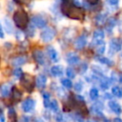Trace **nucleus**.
Instances as JSON below:
<instances>
[{
  "instance_id": "obj_19",
  "label": "nucleus",
  "mask_w": 122,
  "mask_h": 122,
  "mask_svg": "<svg viewBox=\"0 0 122 122\" xmlns=\"http://www.w3.org/2000/svg\"><path fill=\"white\" fill-rule=\"evenodd\" d=\"M95 51L97 54H102L105 51V43L103 41H100L95 44Z\"/></svg>"
},
{
  "instance_id": "obj_8",
  "label": "nucleus",
  "mask_w": 122,
  "mask_h": 122,
  "mask_svg": "<svg viewBox=\"0 0 122 122\" xmlns=\"http://www.w3.org/2000/svg\"><path fill=\"white\" fill-rule=\"evenodd\" d=\"M33 58L40 65H43L45 63V55H44L43 51H41L39 50H35L33 51Z\"/></svg>"
},
{
  "instance_id": "obj_27",
  "label": "nucleus",
  "mask_w": 122,
  "mask_h": 122,
  "mask_svg": "<svg viewBox=\"0 0 122 122\" xmlns=\"http://www.w3.org/2000/svg\"><path fill=\"white\" fill-rule=\"evenodd\" d=\"M13 75H14V77L17 78V79L21 78V77L23 76V71H22V70L19 69V68L14 69V70H13Z\"/></svg>"
},
{
  "instance_id": "obj_46",
  "label": "nucleus",
  "mask_w": 122,
  "mask_h": 122,
  "mask_svg": "<svg viewBox=\"0 0 122 122\" xmlns=\"http://www.w3.org/2000/svg\"><path fill=\"white\" fill-rule=\"evenodd\" d=\"M121 55H122V54H121Z\"/></svg>"
},
{
  "instance_id": "obj_9",
  "label": "nucleus",
  "mask_w": 122,
  "mask_h": 122,
  "mask_svg": "<svg viewBox=\"0 0 122 122\" xmlns=\"http://www.w3.org/2000/svg\"><path fill=\"white\" fill-rule=\"evenodd\" d=\"M109 107H110V109H111L113 112H115L116 114H120V113L122 112V108H121V106H120L117 102H115V101H113V100H111V101L109 102Z\"/></svg>"
},
{
  "instance_id": "obj_14",
  "label": "nucleus",
  "mask_w": 122,
  "mask_h": 122,
  "mask_svg": "<svg viewBox=\"0 0 122 122\" xmlns=\"http://www.w3.org/2000/svg\"><path fill=\"white\" fill-rule=\"evenodd\" d=\"M67 62L70 65H76L79 62V56L74 54V53H72V52H71L67 56Z\"/></svg>"
},
{
  "instance_id": "obj_11",
  "label": "nucleus",
  "mask_w": 122,
  "mask_h": 122,
  "mask_svg": "<svg viewBox=\"0 0 122 122\" xmlns=\"http://www.w3.org/2000/svg\"><path fill=\"white\" fill-rule=\"evenodd\" d=\"M47 53H48V56L50 57V59L53 62H57L58 58H57V52L56 51L53 49V47L51 46H49L47 48Z\"/></svg>"
},
{
  "instance_id": "obj_37",
  "label": "nucleus",
  "mask_w": 122,
  "mask_h": 122,
  "mask_svg": "<svg viewBox=\"0 0 122 122\" xmlns=\"http://www.w3.org/2000/svg\"><path fill=\"white\" fill-rule=\"evenodd\" d=\"M80 69H81V70H80V72H81V73L85 72L86 70H87V64H86V63H85V64H82V66H81Z\"/></svg>"
},
{
  "instance_id": "obj_23",
  "label": "nucleus",
  "mask_w": 122,
  "mask_h": 122,
  "mask_svg": "<svg viewBox=\"0 0 122 122\" xmlns=\"http://www.w3.org/2000/svg\"><path fill=\"white\" fill-rule=\"evenodd\" d=\"M115 26V20L113 18H110L109 20H107V25H106V29L109 32L112 31V28Z\"/></svg>"
},
{
  "instance_id": "obj_7",
  "label": "nucleus",
  "mask_w": 122,
  "mask_h": 122,
  "mask_svg": "<svg viewBox=\"0 0 122 122\" xmlns=\"http://www.w3.org/2000/svg\"><path fill=\"white\" fill-rule=\"evenodd\" d=\"M121 50V42L117 39H112L110 42V51L111 52H116Z\"/></svg>"
},
{
  "instance_id": "obj_45",
  "label": "nucleus",
  "mask_w": 122,
  "mask_h": 122,
  "mask_svg": "<svg viewBox=\"0 0 122 122\" xmlns=\"http://www.w3.org/2000/svg\"><path fill=\"white\" fill-rule=\"evenodd\" d=\"M89 122H95V121H89Z\"/></svg>"
},
{
  "instance_id": "obj_35",
  "label": "nucleus",
  "mask_w": 122,
  "mask_h": 122,
  "mask_svg": "<svg viewBox=\"0 0 122 122\" xmlns=\"http://www.w3.org/2000/svg\"><path fill=\"white\" fill-rule=\"evenodd\" d=\"M107 2H108L111 6H113V7L115 6V7H116V6L118 5V3H119V0H107Z\"/></svg>"
},
{
  "instance_id": "obj_12",
  "label": "nucleus",
  "mask_w": 122,
  "mask_h": 122,
  "mask_svg": "<svg viewBox=\"0 0 122 122\" xmlns=\"http://www.w3.org/2000/svg\"><path fill=\"white\" fill-rule=\"evenodd\" d=\"M35 81H36L35 84H36L37 88H38V89H43V88L46 86L47 77H46L45 75H43V74H40V75H38V76L36 77Z\"/></svg>"
},
{
  "instance_id": "obj_15",
  "label": "nucleus",
  "mask_w": 122,
  "mask_h": 122,
  "mask_svg": "<svg viewBox=\"0 0 122 122\" xmlns=\"http://www.w3.org/2000/svg\"><path fill=\"white\" fill-rule=\"evenodd\" d=\"M1 95L3 97H7L10 92V84H4L1 86Z\"/></svg>"
},
{
  "instance_id": "obj_6",
  "label": "nucleus",
  "mask_w": 122,
  "mask_h": 122,
  "mask_svg": "<svg viewBox=\"0 0 122 122\" xmlns=\"http://www.w3.org/2000/svg\"><path fill=\"white\" fill-rule=\"evenodd\" d=\"M31 22L37 28H44V27H46V24H47L46 20L43 17H41L40 15H34V16H32Z\"/></svg>"
},
{
  "instance_id": "obj_25",
  "label": "nucleus",
  "mask_w": 122,
  "mask_h": 122,
  "mask_svg": "<svg viewBox=\"0 0 122 122\" xmlns=\"http://www.w3.org/2000/svg\"><path fill=\"white\" fill-rule=\"evenodd\" d=\"M96 60H98L99 62H101V63H103V64H105V65H107V66H112V62L110 59L106 58V57L97 56V57H96Z\"/></svg>"
},
{
  "instance_id": "obj_43",
  "label": "nucleus",
  "mask_w": 122,
  "mask_h": 122,
  "mask_svg": "<svg viewBox=\"0 0 122 122\" xmlns=\"http://www.w3.org/2000/svg\"><path fill=\"white\" fill-rule=\"evenodd\" d=\"M1 122H5V119H4V114H3V112H1Z\"/></svg>"
},
{
  "instance_id": "obj_38",
  "label": "nucleus",
  "mask_w": 122,
  "mask_h": 122,
  "mask_svg": "<svg viewBox=\"0 0 122 122\" xmlns=\"http://www.w3.org/2000/svg\"><path fill=\"white\" fill-rule=\"evenodd\" d=\"M86 2H88L90 5H95V4H97L98 3V1L99 0H85Z\"/></svg>"
},
{
  "instance_id": "obj_24",
  "label": "nucleus",
  "mask_w": 122,
  "mask_h": 122,
  "mask_svg": "<svg viewBox=\"0 0 122 122\" xmlns=\"http://www.w3.org/2000/svg\"><path fill=\"white\" fill-rule=\"evenodd\" d=\"M92 110L93 112L99 113V112L103 110V104H102L101 102H96L95 104H93V105L92 106Z\"/></svg>"
},
{
  "instance_id": "obj_20",
  "label": "nucleus",
  "mask_w": 122,
  "mask_h": 122,
  "mask_svg": "<svg viewBox=\"0 0 122 122\" xmlns=\"http://www.w3.org/2000/svg\"><path fill=\"white\" fill-rule=\"evenodd\" d=\"M3 23H4V26H5V29L6 30L9 32V33H11L12 30H13V28H12V25L10 23V21L9 20V18L5 17L4 20H3Z\"/></svg>"
},
{
  "instance_id": "obj_17",
  "label": "nucleus",
  "mask_w": 122,
  "mask_h": 122,
  "mask_svg": "<svg viewBox=\"0 0 122 122\" xmlns=\"http://www.w3.org/2000/svg\"><path fill=\"white\" fill-rule=\"evenodd\" d=\"M106 21H107V14H105V13H99L95 17V23L97 25H102Z\"/></svg>"
},
{
  "instance_id": "obj_31",
  "label": "nucleus",
  "mask_w": 122,
  "mask_h": 122,
  "mask_svg": "<svg viewBox=\"0 0 122 122\" xmlns=\"http://www.w3.org/2000/svg\"><path fill=\"white\" fill-rule=\"evenodd\" d=\"M62 84H63V86L64 87H66V88H68V89H71V87H72V83H71V81L68 78V79H63L62 80Z\"/></svg>"
},
{
  "instance_id": "obj_32",
  "label": "nucleus",
  "mask_w": 122,
  "mask_h": 122,
  "mask_svg": "<svg viewBox=\"0 0 122 122\" xmlns=\"http://www.w3.org/2000/svg\"><path fill=\"white\" fill-rule=\"evenodd\" d=\"M51 109V111L52 112H57L58 110H59V108H58V104H57V101L56 100H52L51 102V107H50Z\"/></svg>"
},
{
  "instance_id": "obj_40",
  "label": "nucleus",
  "mask_w": 122,
  "mask_h": 122,
  "mask_svg": "<svg viewBox=\"0 0 122 122\" xmlns=\"http://www.w3.org/2000/svg\"><path fill=\"white\" fill-rule=\"evenodd\" d=\"M72 1H73L74 5H76V6H80V1H79V0H72Z\"/></svg>"
},
{
  "instance_id": "obj_2",
  "label": "nucleus",
  "mask_w": 122,
  "mask_h": 122,
  "mask_svg": "<svg viewBox=\"0 0 122 122\" xmlns=\"http://www.w3.org/2000/svg\"><path fill=\"white\" fill-rule=\"evenodd\" d=\"M13 21L17 28L25 29L29 23V17L26 11L24 10H16L13 14Z\"/></svg>"
},
{
  "instance_id": "obj_16",
  "label": "nucleus",
  "mask_w": 122,
  "mask_h": 122,
  "mask_svg": "<svg viewBox=\"0 0 122 122\" xmlns=\"http://www.w3.org/2000/svg\"><path fill=\"white\" fill-rule=\"evenodd\" d=\"M26 60L27 59H26L25 56H17V57H15V58L12 59L11 63H12L13 66H21V65H23V64L26 63Z\"/></svg>"
},
{
  "instance_id": "obj_30",
  "label": "nucleus",
  "mask_w": 122,
  "mask_h": 122,
  "mask_svg": "<svg viewBox=\"0 0 122 122\" xmlns=\"http://www.w3.org/2000/svg\"><path fill=\"white\" fill-rule=\"evenodd\" d=\"M9 117L11 120V122H15V111L12 108H10L9 110Z\"/></svg>"
},
{
  "instance_id": "obj_4",
  "label": "nucleus",
  "mask_w": 122,
  "mask_h": 122,
  "mask_svg": "<svg viewBox=\"0 0 122 122\" xmlns=\"http://www.w3.org/2000/svg\"><path fill=\"white\" fill-rule=\"evenodd\" d=\"M54 36H55V31L51 28H46V29H44L42 30L41 34H40V37H41L42 41L43 42H46V43L47 42H51L53 39Z\"/></svg>"
},
{
  "instance_id": "obj_34",
  "label": "nucleus",
  "mask_w": 122,
  "mask_h": 122,
  "mask_svg": "<svg viewBox=\"0 0 122 122\" xmlns=\"http://www.w3.org/2000/svg\"><path fill=\"white\" fill-rule=\"evenodd\" d=\"M82 88H83V85L81 84V82L75 83V85H74V90H75L76 92H80V91L82 90Z\"/></svg>"
},
{
  "instance_id": "obj_21",
  "label": "nucleus",
  "mask_w": 122,
  "mask_h": 122,
  "mask_svg": "<svg viewBox=\"0 0 122 122\" xmlns=\"http://www.w3.org/2000/svg\"><path fill=\"white\" fill-rule=\"evenodd\" d=\"M111 85V81L109 78L107 77H102L101 80H100V87L103 89V90H107Z\"/></svg>"
},
{
  "instance_id": "obj_26",
  "label": "nucleus",
  "mask_w": 122,
  "mask_h": 122,
  "mask_svg": "<svg viewBox=\"0 0 122 122\" xmlns=\"http://www.w3.org/2000/svg\"><path fill=\"white\" fill-rule=\"evenodd\" d=\"M21 96H22V93H21L16 88H13V89H12V97H13L16 101H18V100L21 98Z\"/></svg>"
},
{
  "instance_id": "obj_36",
  "label": "nucleus",
  "mask_w": 122,
  "mask_h": 122,
  "mask_svg": "<svg viewBox=\"0 0 122 122\" xmlns=\"http://www.w3.org/2000/svg\"><path fill=\"white\" fill-rule=\"evenodd\" d=\"M31 0H14L15 3L17 4H29Z\"/></svg>"
},
{
  "instance_id": "obj_33",
  "label": "nucleus",
  "mask_w": 122,
  "mask_h": 122,
  "mask_svg": "<svg viewBox=\"0 0 122 122\" xmlns=\"http://www.w3.org/2000/svg\"><path fill=\"white\" fill-rule=\"evenodd\" d=\"M67 75H68L70 78H73V77L75 76V72H74L73 69L68 68V69H67Z\"/></svg>"
},
{
  "instance_id": "obj_13",
  "label": "nucleus",
  "mask_w": 122,
  "mask_h": 122,
  "mask_svg": "<svg viewBox=\"0 0 122 122\" xmlns=\"http://www.w3.org/2000/svg\"><path fill=\"white\" fill-rule=\"evenodd\" d=\"M103 38H104V31L102 30H94L93 32V43L96 44L100 41H103Z\"/></svg>"
},
{
  "instance_id": "obj_41",
  "label": "nucleus",
  "mask_w": 122,
  "mask_h": 122,
  "mask_svg": "<svg viewBox=\"0 0 122 122\" xmlns=\"http://www.w3.org/2000/svg\"><path fill=\"white\" fill-rule=\"evenodd\" d=\"M113 122H122V120H121L119 117H116V118L113 119Z\"/></svg>"
},
{
  "instance_id": "obj_5",
  "label": "nucleus",
  "mask_w": 122,
  "mask_h": 122,
  "mask_svg": "<svg viewBox=\"0 0 122 122\" xmlns=\"http://www.w3.org/2000/svg\"><path fill=\"white\" fill-rule=\"evenodd\" d=\"M34 106H35L34 100L31 99V98H27L22 103V110L25 112H30L34 109Z\"/></svg>"
},
{
  "instance_id": "obj_39",
  "label": "nucleus",
  "mask_w": 122,
  "mask_h": 122,
  "mask_svg": "<svg viewBox=\"0 0 122 122\" xmlns=\"http://www.w3.org/2000/svg\"><path fill=\"white\" fill-rule=\"evenodd\" d=\"M75 99H76V101H79V102L84 103V98L82 96H80V95H76L75 96Z\"/></svg>"
},
{
  "instance_id": "obj_29",
  "label": "nucleus",
  "mask_w": 122,
  "mask_h": 122,
  "mask_svg": "<svg viewBox=\"0 0 122 122\" xmlns=\"http://www.w3.org/2000/svg\"><path fill=\"white\" fill-rule=\"evenodd\" d=\"M43 97H44V105L46 108H50L51 107V103H50V95L49 93H43Z\"/></svg>"
},
{
  "instance_id": "obj_1",
  "label": "nucleus",
  "mask_w": 122,
  "mask_h": 122,
  "mask_svg": "<svg viewBox=\"0 0 122 122\" xmlns=\"http://www.w3.org/2000/svg\"><path fill=\"white\" fill-rule=\"evenodd\" d=\"M61 11L69 18L73 20H82L85 16L84 10L79 8V6L71 5L67 2H63L61 5Z\"/></svg>"
},
{
  "instance_id": "obj_18",
  "label": "nucleus",
  "mask_w": 122,
  "mask_h": 122,
  "mask_svg": "<svg viewBox=\"0 0 122 122\" xmlns=\"http://www.w3.org/2000/svg\"><path fill=\"white\" fill-rule=\"evenodd\" d=\"M62 68L60 66H53L51 69V73L53 75V76H61L62 75Z\"/></svg>"
},
{
  "instance_id": "obj_10",
  "label": "nucleus",
  "mask_w": 122,
  "mask_h": 122,
  "mask_svg": "<svg viewBox=\"0 0 122 122\" xmlns=\"http://www.w3.org/2000/svg\"><path fill=\"white\" fill-rule=\"evenodd\" d=\"M86 43H87V38H86V36L81 35V36H79V37L76 39V41H75V43H74V46H75V48H76L77 50H81V49H83V48L85 47Z\"/></svg>"
},
{
  "instance_id": "obj_44",
  "label": "nucleus",
  "mask_w": 122,
  "mask_h": 122,
  "mask_svg": "<svg viewBox=\"0 0 122 122\" xmlns=\"http://www.w3.org/2000/svg\"><path fill=\"white\" fill-rule=\"evenodd\" d=\"M118 80H119V82H120V83H122V73L119 75V79H118Z\"/></svg>"
},
{
  "instance_id": "obj_3",
  "label": "nucleus",
  "mask_w": 122,
  "mask_h": 122,
  "mask_svg": "<svg viewBox=\"0 0 122 122\" xmlns=\"http://www.w3.org/2000/svg\"><path fill=\"white\" fill-rule=\"evenodd\" d=\"M21 84H22L23 88L28 92H31L33 90V87H34L33 77L31 75H29V74H23V77L21 79Z\"/></svg>"
},
{
  "instance_id": "obj_28",
  "label": "nucleus",
  "mask_w": 122,
  "mask_h": 122,
  "mask_svg": "<svg viewBox=\"0 0 122 122\" xmlns=\"http://www.w3.org/2000/svg\"><path fill=\"white\" fill-rule=\"evenodd\" d=\"M90 97L92 98V100H95V99H97V97H98V91L96 90V89H92L91 91H90Z\"/></svg>"
},
{
  "instance_id": "obj_42",
  "label": "nucleus",
  "mask_w": 122,
  "mask_h": 122,
  "mask_svg": "<svg viewBox=\"0 0 122 122\" xmlns=\"http://www.w3.org/2000/svg\"><path fill=\"white\" fill-rule=\"evenodd\" d=\"M0 30H1V37L3 38V37H4V32H3V27H1V28H0Z\"/></svg>"
},
{
  "instance_id": "obj_22",
  "label": "nucleus",
  "mask_w": 122,
  "mask_h": 122,
  "mask_svg": "<svg viewBox=\"0 0 122 122\" xmlns=\"http://www.w3.org/2000/svg\"><path fill=\"white\" fill-rule=\"evenodd\" d=\"M112 94L116 97H122V88L118 87V86H114L112 90Z\"/></svg>"
}]
</instances>
